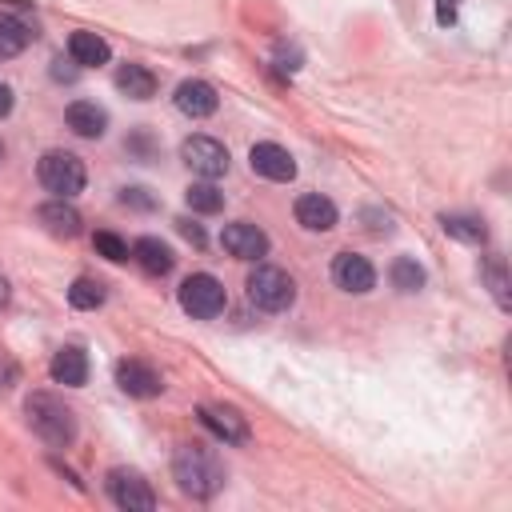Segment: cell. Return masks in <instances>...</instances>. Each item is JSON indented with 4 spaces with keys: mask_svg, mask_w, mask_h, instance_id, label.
I'll return each instance as SVG.
<instances>
[{
    "mask_svg": "<svg viewBox=\"0 0 512 512\" xmlns=\"http://www.w3.org/2000/svg\"><path fill=\"white\" fill-rule=\"evenodd\" d=\"M172 476L176 484L196 496V500H208L224 488V464L216 460L212 448H200V444H180L176 456H172Z\"/></svg>",
    "mask_w": 512,
    "mask_h": 512,
    "instance_id": "1",
    "label": "cell"
},
{
    "mask_svg": "<svg viewBox=\"0 0 512 512\" xmlns=\"http://www.w3.org/2000/svg\"><path fill=\"white\" fill-rule=\"evenodd\" d=\"M24 416H28V428L48 448H68L76 440V412L52 392H32L24 400Z\"/></svg>",
    "mask_w": 512,
    "mask_h": 512,
    "instance_id": "2",
    "label": "cell"
},
{
    "mask_svg": "<svg viewBox=\"0 0 512 512\" xmlns=\"http://www.w3.org/2000/svg\"><path fill=\"white\" fill-rule=\"evenodd\" d=\"M36 176H40V184L52 192V196H60V200H68V196H76L80 188H84V160L76 156V152H64V148H52V152H44L40 156V164H36Z\"/></svg>",
    "mask_w": 512,
    "mask_h": 512,
    "instance_id": "3",
    "label": "cell"
},
{
    "mask_svg": "<svg viewBox=\"0 0 512 512\" xmlns=\"http://www.w3.org/2000/svg\"><path fill=\"white\" fill-rule=\"evenodd\" d=\"M248 300L264 312H284L296 300V280L276 264H256L248 276Z\"/></svg>",
    "mask_w": 512,
    "mask_h": 512,
    "instance_id": "4",
    "label": "cell"
},
{
    "mask_svg": "<svg viewBox=\"0 0 512 512\" xmlns=\"http://www.w3.org/2000/svg\"><path fill=\"white\" fill-rule=\"evenodd\" d=\"M224 304H228V292H224V284H220L212 272H192V276L180 284V308H184L188 316H196V320L220 316Z\"/></svg>",
    "mask_w": 512,
    "mask_h": 512,
    "instance_id": "5",
    "label": "cell"
},
{
    "mask_svg": "<svg viewBox=\"0 0 512 512\" xmlns=\"http://www.w3.org/2000/svg\"><path fill=\"white\" fill-rule=\"evenodd\" d=\"M104 488H108L112 504L124 508V512H152V508H156L152 484H148L140 472H132V468H112L108 480H104Z\"/></svg>",
    "mask_w": 512,
    "mask_h": 512,
    "instance_id": "6",
    "label": "cell"
},
{
    "mask_svg": "<svg viewBox=\"0 0 512 512\" xmlns=\"http://www.w3.org/2000/svg\"><path fill=\"white\" fill-rule=\"evenodd\" d=\"M180 156H184V164H188L200 180H216V176L228 172V148H224L220 140H212V136H188V140L180 144Z\"/></svg>",
    "mask_w": 512,
    "mask_h": 512,
    "instance_id": "7",
    "label": "cell"
},
{
    "mask_svg": "<svg viewBox=\"0 0 512 512\" xmlns=\"http://www.w3.org/2000/svg\"><path fill=\"white\" fill-rule=\"evenodd\" d=\"M248 164H252V172H256V176L276 180V184H284V180H292V176H296V160H292V152H288L284 144H272V140L252 144Z\"/></svg>",
    "mask_w": 512,
    "mask_h": 512,
    "instance_id": "8",
    "label": "cell"
},
{
    "mask_svg": "<svg viewBox=\"0 0 512 512\" xmlns=\"http://www.w3.org/2000/svg\"><path fill=\"white\" fill-rule=\"evenodd\" d=\"M220 244H224V252L236 256V260H260V256L268 252V236H264V228H256L252 220H232V224H224Z\"/></svg>",
    "mask_w": 512,
    "mask_h": 512,
    "instance_id": "9",
    "label": "cell"
},
{
    "mask_svg": "<svg viewBox=\"0 0 512 512\" xmlns=\"http://www.w3.org/2000/svg\"><path fill=\"white\" fill-rule=\"evenodd\" d=\"M116 384H120V392H128V396H136V400H152V396L164 392L160 372H156L148 360H136V356L116 364Z\"/></svg>",
    "mask_w": 512,
    "mask_h": 512,
    "instance_id": "10",
    "label": "cell"
},
{
    "mask_svg": "<svg viewBox=\"0 0 512 512\" xmlns=\"http://www.w3.org/2000/svg\"><path fill=\"white\" fill-rule=\"evenodd\" d=\"M200 424L224 444H248V420L232 404H200Z\"/></svg>",
    "mask_w": 512,
    "mask_h": 512,
    "instance_id": "11",
    "label": "cell"
},
{
    "mask_svg": "<svg viewBox=\"0 0 512 512\" xmlns=\"http://www.w3.org/2000/svg\"><path fill=\"white\" fill-rule=\"evenodd\" d=\"M332 280H336V288H344V292H352V296H364V292H372V284H376V268H372L364 256H356V252H336V260H332Z\"/></svg>",
    "mask_w": 512,
    "mask_h": 512,
    "instance_id": "12",
    "label": "cell"
},
{
    "mask_svg": "<svg viewBox=\"0 0 512 512\" xmlns=\"http://www.w3.org/2000/svg\"><path fill=\"white\" fill-rule=\"evenodd\" d=\"M36 220H40V228L48 232V236H60V240H72V236H80V212L68 204V200H60V196H52L48 204H40L36 208Z\"/></svg>",
    "mask_w": 512,
    "mask_h": 512,
    "instance_id": "13",
    "label": "cell"
},
{
    "mask_svg": "<svg viewBox=\"0 0 512 512\" xmlns=\"http://www.w3.org/2000/svg\"><path fill=\"white\" fill-rule=\"evenodd\" d=\"M176 108L184 116H192V120H204V116H212L220 108V96H216V88L208 80H184L176 88Z\"/></svg>",
    "mask_w": 512,
    "mask_h": 512,
    "instance_id": "14",
    "label": "cell"
},
{
    "mask_svg": "<svg viewBox=\"0 0 512 512\" xmlns=\"http://www.w3.org/2000/svg\"><path fill=\"white\" fill-rule=\"evenodd\" d=\"M336 204L328 200V196H320V192H304V196H296V224L300 228H308V232H328V228H336Z\"/></svg>",
    "mask_w": 512,
    "mask_h": 512,
    "instance_id": "15",
    "label": "cell"
},
{
    "mask_svg": "<svg viewBox=\"0 0 512 512\" xmlns=\"http://www.w3.org/2000/svg\"><path fill=\"white\" fill-rule=\"evenodd\" d=\"M48 372H52V380H56V384H64V388H80V384L88 380V356H84V348L64 344V348L52 356Z\"/></svg>",
    "mask_w": 512,
    "mask_h": 512,
    "instance_id": "16",
    "label": "cell"
},
{
    "mask_svg": "<svg viewBox=\"0 0 512 512\" xmlns=\"http://www.w3.org/2000/svg\"><path fill=\"white\" fill-rule=\"evenodd\" d=\"M64 120H68V128H72L76 136H84V140H96V136H104V128H108V112H104L100 104H92V100L68 104Z\"/></svg>",
    "mask_w": 512,
    "mask_h": 512,
    "instance_id": "17",
    "label": "cell"
},
{
    "mask_svg": "<svg viewBox=\"0 0 512 512\" xmlns=\"http://www.w3.org/2000/svg\"><path fill=\"white\" fill-rule=\"evenodd\" d=\"M132 260H136L148 276H168L172 264H176L172 248H168L164 240H156V236H140V240L132 244Z\"/></svg>",
    "mask_w": 512,
    "mask_h": 512,
    "instance_id": "18",
    "label": "cell"
},
{
    "mask_svg": "<svg viewBox=\"0 0 512 512\" xmlns=\"http://www.w3.org/2000/svg\"><path fill=\"white\" fill-rule=\"evenodd\" d=\"M108 56H112V48L104 36H96V32H72L68 36V60H76L80 68H100V64H108Z\"/></svg>",
    "mask_w": 512,
    "mask_h": 512,
    "instance_id": "19",
    "label": "cell"
},
{
    "mask_svg": "<svg viewBox=\"0 0 512 512\" xmlns=\"http://www.w3.org/2000/svg\"><path fill=\"white\" fill-rule=\"evenodd\" d=\"M116 88H120L128 100H152V96H156V76H152L144 64H120Z\"/></svg>",
    "mask_w": 512,
    "mask_h": 512,
    "instance_id": "20",
    "label": "cell"
},
{
    "mask_svg": "<svg viewBox=\"0 0 512 512\" xmlns=\"http://www.w3.org/2000/svg\"><path fill=\"white\" fill-rule=\"evenodd\" d=\"M440 228L452 236V240H464V244H484L488 240V228L480 216H468V212H444L440 216Z\"/></svg>",
    "mask_w": 512,
    "mask_h": 512,
    "instance_id": "21",
    "label": "cell"
},
{
    "mask_svg": "<svg viewBox=\"0 0 512 512\" xmlns=\"http://www.w3.org/2000/svg\"><path fill=\"white\" fill-rule=\"evenodd\" d=\"M28 40H32L28 24H24L20 16H12V12H0V60L20 56V52L28 48Z\"/></svg>",
    "mask_w": 512,
    "mask_h": 512,
    "instance_id": "22",
    "label": "cell"
},
{
    "mask_svg": "<svg viewBox=\"0 0 512 512\" xmlns=\"http://www.w3.org/2000/svg\"><path fill=\"white\" fill-rule=\"evenodd\" d=\"M388 276H392V288L396 292H420L424 288V268L412 256H396L392 268H388Z\"/></svg>",
    "mask_w": 512,
    "mask_h": 512,
    "instance_id": "23",
    "label": "cell"
},
{
    "mask_svg": "<svg viewBox=\"0 0 512 512\" xmlns=\"http://www.w3.org/2000/svg\"><path fill=\"white\" fill-rule=\"evenodd\" d=\"M184 200H188L192 212H220V208H224V192H220L212 180H196V184H188Z\"/></svg>",
    "mask_w": 512,
    "mask_h": 512,
    "instance_id": "24",
    "label": "cell"
},
{
    "mask_svg": "<svg viewBox=\"0 0 512 512\" xmlns=\"http://www.w3.org/2000/svg\"><path fill=\"white\" fill-rule=\"evenodd\" d=\"M104 296H108L104 284L92 280V276H76L72 288H68V304H72V308H84V312H88V308H100Z\"/></svg>",
    "mask_w": 512,
    "mask_h": 512,
    "instance_id": "25",
    "label": "cell"
},
{
    "mask_svg": "<svg viewBox=\"0 0 512 512\" xmlns=\"http://www.w3.org/2000/svg\"><path fill=\"white\" fill-rule=\"evenodd\" d=\"M480 276H484V284L492 288L496 304H500V308H508L512 300H508V276H504V260H500V256H488V260H484V268H480Z\"/></svg>",
    "mask_w": 512,
    "mask_h": 512,
    "instance_id": "26",
    "label": "cell"
},
{
    "mask_svg": "<svg viewBox=\"0 0 512 512\" xmlns=\"http://www.w3.org/2000/svg\"><path fill=\"white\" fill-rule=\"evenodd\" d=\"M92 244H96V252L104 256V260H112V264H120V260H128L132 252H128V244L116 236V232H96L92 236Z\"/></svg>",
    "mask_w": 512,
    "mask_h": 512,
    "instance_id": "27",
    "label": "cell"
},
{
    "mask_svg": "<svg viewBox=\"0 0 512 512\" xmlns=\"http://www.w3.org/2000/svg\"><path fill=\"white\" fill-rule=\"evenodd\" d=\"M360 220H364V228H368L372 236H388V232H392V216H388V212L364 208V212H360Z\"/></svg>",
    "mask_w": 512,
    "mask_h": 512,
    "instance_id": "28",
    "label": "cell"
},
{
    "mask_svg": "<svg viewBox=\"0 0 512 512\" xmlns=\"http://www.w3.org/2000/svg\"><path fill=\"white\" fill-rule=\"evenodd\" d=\"M120 204H128V208H144V212L156 208V200L148 196V188H124V192H120Z\"/></svg>",
    "mask_w": 512,
    "mask_h": 512,
    "instance_id": "29",
    "label": "cell"
},
{
    "mask_svg": "<svg viewBox=\"0 0 512 512\" xmlns=\"http://www.w3.org/2000/svg\"><path fill=\"white\" fill-rule=\"evenodd\" d=\"M176 228H180L184 240H192L196 248H204V228H200V224H192V220H176Z\"/></svg>",
    "mask_w": 512,
    "mask_h": 512,
    "instance_id": "30",
    "label": "cell"
},
{
    "mask_svg": "<svg viewBox=\"0 0 512 512\" xmlns=\"http://www.w3.org/2000/svg\"><path fill=\"white\" fill-rule=\"evenodd\" d=\"M16 384V364L8 356H0V392H8Z\"/></svg>",
    "mask_w": 512,
    "mask_h": 512,
    "instance_id": "31",
    "label": "cell"
},
{
    "mask_svg": "<svg viewBox=\"0 0 512 512\" xmlns=\"http://www.w3.org/2000/svg\"><path fill=\"white\" fill-rule=\"evenodd\" d=\"M456 4H460V0H436V20H440V24H452V20H456Z\"/></svg>",
    "mask_w": 512,
    "mask_h": 512,
    "instance_id": "32",
    "label": "cell"
},
{
    "mask_svg": "<svg viewBox=\"0 0 512 512\" xmlns=\"http://www.w3.org/2000/svg\"><path fill=\"white\" fill-rule=\"evenodd\" d=\"M12 104H16V100H12V88H8L4 80H0V120H4L8 112H12Z\"/></svg>",
    "mask_w": 512,
    "mask_h": 512,
    "instance_id": "33",
    "label": "cell"
},
{
    "mask_svg": "<svg viewBox=\"0 0 512 512\" xmlns=\"http://www.w3.org/2000/svg\"><path fill=\"white\" fill-rule=\"evenodd\" d=\"M56 68H52V76L56 80H76V68H64V60H52Z\"/></svg>",
    "mask_w": 512,
    "mask_h": 512,
    "instance_id": "34",
    "label": "cell"
},
{
    "mask_svg": "<svg viewBox=\"0 0 512 512\" xmlns=\"http://www.w3.org/2000/svg\"><path fill=\"white\" fill-rule=\"evenodd\" d=\"M8 296H12V288H8V280H4V276H0V308H4V304H8Z\"/></svg>",
    "mask_w": 512,
    "mask_h": 512,
    "instance_id": "35",
    "label": "cell"
},
{
    "mask_svg": "<svg viewBox=\"0 0 512 512\" xmlns=\"http://www.w3.org/2000/svg\"><path fill=\"white\" fill-rule=\"evenodd\" d=\"M0 160H4V144H0Z\"/></svg>",
    "mask_w": 512,
    "mask_h": 512,
    "instance_id": "36",
    "label": "cell"
}]
</instances>
